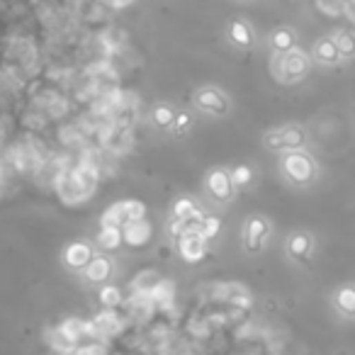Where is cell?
<instances>
[{"instance_id":"12","label":"cell","mask_w":355,"mask_h":355,"mask_svg":"<svg viewBox=\"0 0 355 355\" xmlns=\"http://www.w3.org/2000/svg\"><path fill=\"white\" fill-rule=\"evenodd\" d=\"M122 241H124V239H122V229H119V227H103V229H100V234H98L100 251H105V253L117 251Z\"/></svg>"},{"instance_id":"2","label":"cell","mask_w":355,"mask_h":355,"mask_svg":"<svg viewBox=\"0 0 355 355\" xmlns=\"http://www.w3.org/2000/svg\"><path fill=\"white\" fill-rule=\"evenodd\" d=\"M283 173L287 175V181L297 183V185H307V183L314 181L316 165L309 154H302V151H287V154L283 156Z\"/></svg>"},{"instance_id":"5","label":"cell","mask_w":355,"mask_h":355,"mask_svg":"<svg viewBox=\"0 0 355 355\" xmlns=\"http://www.w3.org/2000/svg\"><path fill=\"white\" fill-rule=\"evenodd\" d=\"M195 105L202 110V112H210V114H229V100L227 95L216 90L212 85L200 88L195 93Z\"/></svg>"},{"instance_id":"1","label":"cell","mask_w":355,"mask_h":355,"mask_svg":"<svg viewBox=\"0 0 355 355\" xmlns=\"http://www.w3.org/2000/svg\"><path fill=\"white\" fill-rule=\"evenodd\" d=\"M309 71V57L299 49L285 54H275V76L283 83H297L307 76Z\"/></svg>"},{"instance_id":"7","label":"cell","mask_w":355,"mask_h":355,"mask_svg":"<svg viewBox=\"0 0 355 355\" xmlns=\"http://www.w3.org/2000/svg\"><path fill=\"white\" fill-rule=\"evenodd\" d=\"M95 253L93 248L88 246L85 241H73L66 246V251H63V263H66L71 270H85L88 263L93 261Z\"/></svg>"},{"instance_id":"10","label":"cell","mask_w":355,"mask_h":355,"mask_svg":"<svg viewBox=\"0 0 355 355\" xmlns=\"http://www.w3.org/2000/svg\"><path fill=\"white\" fill-rule=\"evenodd\" d=\"M110 275H112V261H110V258L95 256L93 261L88 263V268H85L88 283H105Z\"/></svg>"},{"instance_id":"16","label":"cell","mask_w":355,"mask_h":355,"mask_svg":"<svg viewBox=\"0 0 355 355\" xmlns=\"http://www.w3.org/2000/svg\"><path fill=\"white\" fill-rule=\"evenodd\" d=\"M270 44H273L275 54L292 52L294 49V32L287 30V27H280V30H275L273 37H270Z\"/></svg>"},{"instance_id":"4","label":"cell","mask_w":355,"mask_h":355,"mask_svg":"<svg viewBox=\"0 0 355 355\" xmlns=\"http://www.w3.org/2000/svg\"><path fill=\"white\" fill-rule=\"evenodd\" d=\"M270 234V224L265 216H251L246 221V227H243V248L251 253H258L265 243Z\"/></svg>"},{"instance_id":"15","label":"cell","mask_w":355,"mask_h":355,"mask_svg":"<svg viewBox=\"0 0 355 355\" xmlns=\"http://www.w3.org/2000/svg\"><path fill=\"white\" fill-rule=\"evenodd\" d=\"M331 39H334L341 59H353L355 57V34H353V32L338 30V32H334V37H331Z\"/></svg>"},{"instance_id":"8","label":"cell","mask_w":355,"mask_h":355,"mask_svg":"<svg viewBox=\"0 0 355 355\" xmlns=\"http://www.w3.org/2000/svg\"><path fill=\"white\" fill-rule=\"evenodd\" d=\"M207 187H210L212 197H216L219 202L229 200V197H234V181L232 175L227 173V170H212L210 175H207Z\"/></svg>"},{"instance_id":"23","label":"cell","mask_w":355,"mask_h":355,"mask_svg":"<svg viewBox=\"0 0 355 355\" xmlns=\"http://www.w3.org/2000/svg\"><path fill=\"white\" fill-rule=\"evenodd\" d=\"M345 15L355 22V0H348V3H345Z\"/></svg>"},{"instance_id":"3","label":"cell","mask_w":355,"mask_h":355,"mask_svg":"<svg viewBox=\"0 0 355 355\" xmlns=\"http://www.w3.org/2000/svg\"><path fill=\"white\" fill-rule=\"evenodd\" d=\"M304 139H307L304 129L297 127V124H290V127H280L268 132L265 134V146L275 151H297L304 144Z\"/></svg>"},{"instance_id":"22","label":"cell","mask_w":355,"mask_h":355,"mask_svg":"<svg viewBox=\"0 0 355 355\" xmlns=\"http://www.w3.org/2000/svg\"><path fill=\"white\" fill-rule=\"evenodd\" d=\"M190 124H192V119H190V114H187V112L175 114V124H173L175 129H181V132H183V129H187Z\"/></svg>"},{"instance_id":"17","label":"cell","mask_w":355,"mask_h":355,"mask_svg":"<svg viewBox=\"0 0 355 355\" xmlns=\"http://www.w3.org/2000/svg\"><path fill=\"white\" fill-rule=\"evenodd\" d=\"M229 37H232L234 44H239V47H248L253 41V34L251 30H248L243 22H234L232 27H229Z\"/></svg>"},{"instance_id":"6","label":"cell","mask_w":355,"mask_h":355,"mask_svg":"<svg viewBox=\"0 0 355 355\" xmlns=\"http://www.w3.org/2000/svg\"><path fill=\"white\" fill-rule=\"evenodd\" d=\"M178 251H181L183 261L200 263L207 256V239H202L200 232H185L178 236Z\"/></svg>"},{"instance_id":"9","label":"cell","mask_w":355,"mask_h":355,"mask_svg":"<svg viewBox=\"0 0 355 355\" xmlns=\"http://www.w3.org/2000/svg\"><path fill=\"white\" fill-rule=\"evenodd\" d=\"M149 224H146L144 219H134V221H129V224H124L122 227V239L124 243H129V246H144L146 241H149Z\"/></svg>"},{"instance_id":"19","label":"cell","mask_w":355,"mask_h":355,"mask_svg":"<svg viewBox=\"0 0 355 355\" xmlns=\"http://www.w3.org/2000/svg\"><path fill=\"white\" fill-rule=\"evenodd\" d=\"M219 229H221L219 216H205V219H202V224H200V236L210 241V239H214L216 234H219Z\"/></svg>"},{"instance_id":"13","label":"cell","mask_w":355,"mask_h":355,"mask_svg":"<svg viewBox=\"0 0 355 355\" xmlns=\"http://www.w3.org/2000/svg\"><path fill=\"white\" fill-rule=\"evenodd\" d=\"M334 304L343 316H355V287L353 285H345L336 292Z\"/></svg>"},{"instance_id":"18","label":"cell","mask_w":355,"mask_h":355,"mask_svg":"<svg viewBox=\"0 0 355 355\" xmlns=\"http://www.w3.org/2000/svg\"><path fill=\"white\" fill-rule=\"evenodd\" d=\"M151 114H154L156 127H161V129H168L175 124V112H173V108H168V105H156Z\"/></svg>"},{"instance_id":"14","label":"cell","mask_w":355,"mask_h":355,"mask_svg":"<svg viewBox=\"0 0 355 355\" xmlns=\"http://www.w3.org/2000/svg\"><path fill=\"white\" fill-rule=\"evenodd\" d=\"M287 251H290V256L292 258H307L309 253H312V236L309 234H304V232H297V234H292L290 236V241H287Z\"/></svg>"},{"instance_id":"20","label":"cell","mask_w":355,"mask_h":355,"mask_svg":"<svg viewBox=\"0 0 355 355\" xmlns=\"http://www.w3.org/2000/svg\"><path fill=\"white\" fill-rule=\"evenodd\" d=\"M232 181H234V185H236V187H246L248 183L253 181V170L248 168V165H236V168H234V173H232Z\"/></svg>"},{"instance_id":"11","label":"cell","mask_w":355,"mask_h":355,"mask_svg":"<svg viewBox=\"0 0 355 355\" xmlns=\"http://www.w3.org/2000/svg\"><path fill=\"white\" fill-rule=\"evenodd\" d=\"M314 59L319 63H326V66H334V63H338V49H336L334 39L331 37H326V39H319L314 44Z\"/></svg>"},{"instance_id":"21","label":"cell","mask_w":355,"mask_h":355,"mask_svg":"<svg viewBox=\"0 0 355 355\" xmlns=\"http://www.w3.org/2000/svg\"><path fill=\"white\" fill-rule=\"evenodd\" d=\"M119 290L114 287V285H108V287H103V292H100V302L105 304V307H114V304H119Z\"/></svg>"}]
</instances>
